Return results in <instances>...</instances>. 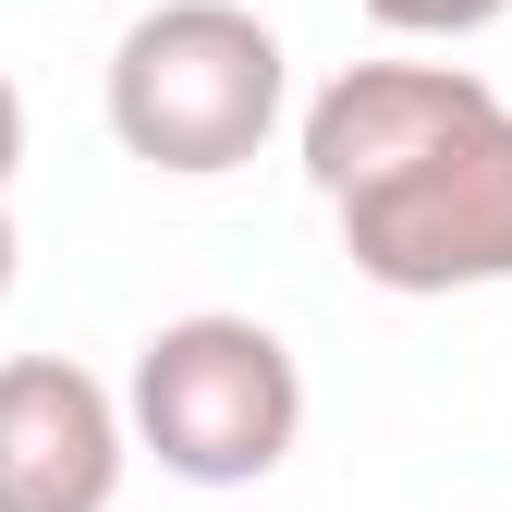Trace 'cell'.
<instances>
[{
  "mask_svg": "<svg viewBox=\"0 0 512 512\" xmlns=\"http://www.w3.org/2000/svg\"><path fill=\"white\" fill-rule=\"evenodd\" d=\"M122 391L74 354H0V512H110L122 500Z\"/></svg>",
  "mask_w": 512,
  "mask_h": 512,
  "instance_id": "277c9868",
  "label": "cell"
},
{
  "mask_svg": "<svg viewBox=\"0 0 512 512\" xmlns=\"http://www.w3.org/2000/svg\"><path fill=\"white\" fill-rule=\"evenodd\" d=\"M122 439L183 476V488H256L293 464L305 439V366L269 317L196 305L171 330L135 342V378H122Z\"/></svg>",
  "mask_w": 512,
  "mask_h": 512,
  "instance_id": "3957f363",
  "label": "cell"
},
{
  "mask_svg": "<svg viewBox=\"0 0 512 512\" xmlns=\"http://www.w3.org/2000/svg\"><path fill=\"white\" fill-rule=\"evenodd\" d=\"M305 183L378 293L512 281V110L476 61H354L305 98Z\"/></svg>",
  "mask_w": 512,
  "mask_h": 512,
  "instance_id": "6da1fadb",
  "label": "cell"
},
{
  "mask_svg": "<svg viewBox=\"0 0 512 512\" xmlns=\"http://www.w3.org/2000/svg\"><path fill=\"white\" fill-rule=\"evenodd\" d=\"M293 61L244 0H159L110 49V135L171 183H220L281 135Z\"/></svg>",
  "mask_w": 512,
  "mask_h": 512,
  "instance_id": "7a4b0ae2",
  "label": "cell"
},
{
  "mask_svg": "<svg viewBox=\"0 0 512 512\" xmlns=\"http://www.w3.org/2000/svg\"><path fill=\"white\" fill-rule=\"evenodd\" d=\"M366 13L391 25V37H488L512 0H366Z\"/></svg>",
  "mask_w": 512,
  "mask_h": 512,
  "instance_id": "5b68a950",
  "label": "cell"
},
{
  "mask_svg": "<svg viewBox=\"0 0 512 512\" xmlns=\"http://www.w3.org/2000/svg\"><path fill=\"white\" fill-rule=\"evenodd\" d=\"M13 171H25V86L0 74V196H13Z\"/></svg>",
  "mask_w": 512,
  "mask_h": 512,
  "instance_id": "8992f818",
  "label": "cell"
},
{
  "mask_svg": "<svg viewBox=\"0 0 512 512\" xmlns=\"http://www.w3.org/2000/svg\"><path fill=\"white\" fill-rule=\"evenodd\" d=\"M0 293H13V196H0Z\"/></svg>",
  "mask_w": 512,
  "mask_h": 512,
  "instance_id": "52a82bcc",
  "label": "cell"
}]
</instances>
